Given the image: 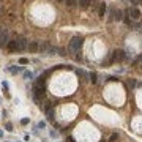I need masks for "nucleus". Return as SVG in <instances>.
Listing matches in <instances>:
<instances>
[{"instance_id": "1", "label": "nucleus", "mask_w": 142, "mask_h": 142, "mask_svg": "<svg viewBox=\"0 0 142 142\" xmlns=\"http://www.w3.org/2000/svg\"><path fill=\"white\" fill-rule=\"evenodd\" d=\"M82 44H84V38L82 37H73L71 41H69V51L71 52H77L79 49L82 47Z\"/></svg>"}, {"instance_id": "2", "label": "nucleus", "mask_w": 142, "mask_h": 142, "mask_svg": "<svg viewBox=\"0 0 142 142\" xmlns=\"http://www.w3.org/2000/svg\"><path fill=\"white\" fill-rule=\"evenodd\" d=\"M44 95H46V89H44V85L35 84V87H33V98H35V101L40 103V98H44Z\"/></svg>"}, {"instance_id": "3", "label": "nucleus", "mask_w": 142, "mask_h": 142, "mask_svg": "<svg viewBox=\"0 0 142 142\" xmlns=\"http://www.w3.org/2000/svg\"><path fill=\"white\" fill-rule=\"evenodd\" d=\"M8 32L6 30H2V33H0V47L3 46H8Z\"/></svg>"}, {"instance_id": "4", "label": "nucleus", "mask_w": 142, "mask_h": 142, "mask_svg": "<svg viewBox=\"0 0 142 142\" xmlns=\"http://www.w3.org/2000/svg\"><path fill=\"white\" fill-rule=\"evenodd\" d=\"M51 47H52V46H51L47 41H43L41 44H40V49H38V51H40L41 54H46V55H47V54H49V51H51Z\"/></svg>"}, {"instance_id": "5", "label": "nucleus", "mask_w": 142, "mask_h": 142, "mask_svg": "<svg viewBox=\"0 0 142 142\" xmlns=\"http://www.w3.org/2000/svg\"><path fill=\"white\" fill-rule=\"evenodd\" d=\"M114 58L118 60V62H123V60L126 58V52L125 51H122V49H117L115 52H114Z\"/></svg>"}, {"instance_id": "6", "label": "nucleus", "mask_w": 142, "mask_h": 142, "mask_svg": "<svg viewBox=\"0 0 142 142\" xmlns=\"http://www.w3.org/2000/svg\"><path fill=\"white\" fill-rule=\"evenodd\" d=\"M16 40H17V44H19V51H24V49L28 47V43H27V40L24 37H19V38H16Z\"/></svg>"}, {"instance_id": "7", "label": "nucleus", "mask_w": 142, "mask_h": 142, "mask_svg": "<svg viewBox=\"0 0 142 142\" xmlns=\"http://www.w3.org/2000/svg\"><path fill=\"white\" fill-rule=\"evenodd\" d=\"M8 49H10V51H13V52H14V51H19V44H17V40H13V41L8 43Z\"/></svg>"}, {"instance_id": "8", "label": "nucleus", "mask_w": 142, "mask_h": 142, "mask_svg": "<svg viewBox=\"0 0 142 142\" xmlns=\"http://www.w3.org/2000/svg\"><path fill=\"white\" fill-rule=\"evenodd\" d=\"M30 52H37L38 49H40V44H38V41H32L30 44H28V47H27Z\"/></svg>"}, {"instance_id": "9", "label": "nucleus", "mask_w": 142, "mask_h": 142, "mask_svg": "<svg viewBox=\"0 0 142 142\" xmlns=\"http://www.w3.org/2000/svg\"><path fill=\"white\" fill-rule=\"evenodd\" d=\"M128 13L131 14V17H133V19H139V17H141V11L137 10V8H131V10L128 11Z\"/></svg>"}, {"instance_id": "10", "label": "nucleus", "mask_w": 142, "mask_h": 142, "mask_svg": "<svg viewBox=\"0 0 142 142\" xmlns=\"http://www.w3.org/2000/svg\"><path fill=\"white\" fill-rule=\"evenodd\" d=\"M112 14H114V19H115V21H122V19H123V11H120V10L112 11Z\"/></svg>"}, {"instance_id": "11", "label": "nucleus", "mask_w": 142, "mask_h": 142, "mask_svg": "<svg viewBox=\"0 0 142 142\" xmlns=\"http://www.w3.org/2000/svg\"><path fill=\"white\" fill-rule=\"evenodd\" d=\"M77 2H79V6L81 8H89L92 5V0H77Z\"/></svg>"}, {"instance_id": "12", "label": "nucleus", "mask_w": 142, "mask_h": 142, "mask_svg": "<svg viewBox=\"0 0 142 142\" xmlns=\"http://www.w3.org/2000/svg\"><path fill=\"white\" fill-rule=\"evenodd\" d=\"M104 11H106V3L103 2V3L100 5V11H98V14H100L101 17H104Z\"/></svg>"}, {"instance_id": "13", "label": "nucleus", "mask_w": 142, "mask_h": 142, "mask_svg": "<svg viewBox=\"0 0 142 142\" xmlns=\"http://www.w3.org/2000/svg\"><path fill=\"white\" fill-rule=\"evenodd\" d=\"M46 112H47V120L52 122V120H54V117H55V114H54V109H47Z\"/></svg>"}, {"instance_id": "14", "label": "nucleus", "mask_w": 142, "mask_h": 142, "mask_svg": "<svg viewBox=\"0 0 142 142\" xmlns=\"http://www.w3.org/2000/svg\"><path fill=\"white\" fill-rule=\"evenodd\" d=\"M65 3H66V6H69V8H73L76 3H77V0H65Z\"/></svg>"}, {"instance_id": "15", "label": "nucleus", "mask_w": 142, "mask_h": 142, "mask_svg": "<svg viewBox=\"0 0 142 142\" xmlns=\"http://www.w3.org/2000/svg\"><path fill=\"white\" fill-rule=\"evenodd\" d=\"M89 77H90V81H92V84H96V73H90Z\"/></svg>"}, {"instance_id": "16", "label": "nucleus", "mask_w": 142, "mask_h": 142, "mask_svg": "<svg viewBox=\"0 0 142 142\" xmlns=\"http://www.w3.org/2000/svg\"><path fill=\"white\" fill-rule=\"evenodd\" d=\"M76 73H77V76H79V77H87V74H85V71H84V69H77V71H76Z\"/></svg>"}, {"instance_id": "17", "label": "nucleus", "mask_w": 142, "mask_h": 142, "mask_svg": "<svg viewBox=\"0 0 142 142\" xmlns=\"http://www.w3.org/2000/svg\"><path fill=\"white\" fill-rule=\"evenodd\" d=\"M10 71H11L13 74H16V73H19V71H22V68H16V66H11Z\"/></svg>"}, {"instance_id": "18", "label": "nucleus", "mask_w": 142, "mask_h": 142, "mask_svg": "<svg viewBox=\"0 0 142 142\" xmlns=\"http://www.w3.org/2000/svg\"><path fill=\"white\" fill-rule=\"evenodd\" d=\"M24 77H25V79H32V77H33V74H32L30 71H24Z\"/></svg>"}, {"instance_id": "19", "label": "nucleus", "mask_w": 142, "mask_h": 142, "mask_svg": "<svg viewBox=\"0 0 142 142\" xmlns=\"http://www.w3.org/2000/svg\"><path fill=\"white\" fill-rule=\"evenodd\" d=\"M117 139H118V134H117V133H114V134L110 136V139H109V141H110V142H115Z\"/></svg>"}, {"instance_id": "20", "label": "nucleus", "mask_w": 142, "mask_h": 142, "mask_svg": "<svg viewBox=\"0 0 142 142\" xmlns=\"http://www.w3.org/2000/svg\"><path fill=\"white\" fill-rule=\"evenodd\" d=\"M5 128H6V131H13V125H11L10 122H8V123L5 125Z\"/></svg>"}, {"instance_id": "21", "label": "nucleus", "mask_w": 142, "mask_h": 142, "mask_svg": "<svg viewBox=\"0 0 142 142\" xmlns=\"http://www.w3.org/2000/svg\"><path fill=\"white\" fill-rule=\"evenodd\" d=\"M44 126H46V123H44V122H40V123L37 125V130H40V128H44Z\"/></svg>"}, {"instance_id": "22", "label": "nucleus", "mask_w": 142, "mask_h": 142, "mask_svg": "<svg viewBox=\"0 0 142 142\" xmlns=\"http://www.w3.org/2000/svg\"><path fill=\"white\" fill-rule=\"evenodd\" d=\"M19 63H21V65H27V63H28V60H27V58H24V57H22L21 60H19Z\"/></svg>"}, {"instance_id": "23", "label": "nucleus", "mask_w": 142, "mask_h": 142, "mask_svg": "<svg viewBox=\"0 0 142 142\" xmlns=\"http://www.w3.org/2000/svg\"><path fill=\"white\" fill-rule=\"evenodd\" d=\"M107 81H110V82H115V81H118V79H117L115 76H109V77H107Z\"/></svg>"}, {"instance_id": "24", "label": "nucleus", "mask_w": 142, "mask_h": 142, "mask_svg": "<svg viewBox=\"0 0 142 142\" xmlns=\"http://www.w3.org/2000/svg\"><path fill=\"white\" fill-rule=\"evenodd\" d=\"M136 85V79H130V87H134Z\"/></svg>"}, {"instance_id": "25", "label": "nucleus", "mask_w": 142, "mask_h": 142, "mask_svg": "<svg viewBox=\"0 0 142 142\" xmlns=\"http://www.w3.org/2000/svg\"><path fill=\"white\" fill-rule=\"evenodd\" d=\"M133 5H139V3H142V0H131Z\"/></svg>"}, {"instance_id": "26", "label": "nucleus", "mask_w": 142, "mask_h": 142, "mask_svg": "<svg viewBox=\"0 0 142 142\" xmlns=\"http://www.w3.org/2000/svg\"><path fill=\"white\" fill-rule=\"evenodd\" d=\"M28 123V118H22L21 120V125H27Z\"/></svg>"}, {"instance_id": "27", "label": "nucleus", "mask_w": 142, "mask_h": 142, "mask_svg": "<svg viewBox=\"0 0 142 142\" xmlns=\"http://www.w3.org/2000/svg\"><path fill=\"white\" fill-rule=\"evenodd\" d=\"M51 136H52V137H57L58 133H57V131H51Z\"/></svg>"}, {"instance_id": "28", "label": "nucleus", "mask_w": 142, "mask_h": 142, "mask_svg": "<svg viewBox=\"0 0 142 142\" xmlns=\"http://www.w3.org/2000/svg\"><path fill=\"white\" fill-rule=\"evenodd\" d=\"M2 136H3V133H2V131H0V137H2Z\"/></svg>"}, {"instance_id": "29", "label": "nucleus", "mask_w": 142, "mask_h": 142, "mask_svg": "<svg viewBox=\"0 0 142 142\" xmlns=\"http://www.w3.org/2000/svg\"><path fill=\"white\" fill-rule=\"evenodd\" d=\"M0 33H2V27H0Z\"/></svg>"}, {"instance_id": "30", "label": "nucleus", "mask_w": 142, "mask_h": 142, "mask_svg": "<svg viewBox=\"0 0 142 142\" xmlns=\"http://www.w3.org/2000/svg\"><path fill=\"white\" fill-rule=\"evenodd\" d=\"M60 2H65V0H60Z\"/></svg>"}, {"instance_id": "31", "label": "nucleus", "mask_w": 142, "mask_h": 142, "mask_svg": "<svg viewBox=\"0 0 142 142\" xmlns=\"http://www.w3.org/2000/svg\"><path fill=\"white\" fill-rule=\"evenodd\" d=\"M17 142H19V141H17Z\"/></svg>"}]
</instances>
